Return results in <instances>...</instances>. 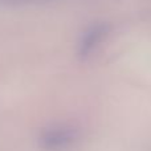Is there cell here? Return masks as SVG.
I'll return each mask as SVG.
<instances>
[{"instance_id": "obj_1", "label": "cell", "mask_w": 151, "mask_h": 151, "mask_svg": "<svg viewBox=\"0 0 151 151\" xmlns=\"http://www.w3.org/2000/svg\"><path fill=\"white\" fill-rule=\"evenodd\" d=\"M77 138V133L69 127H55L48 129L42 133L40 142L41 146L47 150H60L68 147Z\"/></svg>"}, {"instance_id": "obj_2", "label": "cell", "mask_w": 151, "mask_h": 151, "mask_svg": "<svg viewBox=\"0 0 151 151\" xmlns=\"http://www.w3.org/2000/svg\"><path fill=\"white\" fill-rule=\"evenodd\" d=\"M107 32H109V27L106 24H96V25L90 27L82 35L80 42H78V48H77L78 56L81 58L90 56L94 52V49L104 41Z\"/></svg>"}, {"instance_id": "obj_3", "label": "cell", "mask_w": 151, "mask_h": 151, "mask_svg": "<svg viewBox=\"0 0 151 151\" xmlns=\"http://www.w3.org/2000/svg\"><path fill=\"white\" fill-rule=\"evenodd\" d=\"M8 3H33V1H41V0H4Z\"/></svg>"}]
</instances>
